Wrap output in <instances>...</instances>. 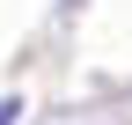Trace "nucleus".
Wrapping results in <instances>:
<instances>
[{
    "label": "nucleus",
    "mask_w": 132,
    "mask_h": 125,
    "mask_svg": "<svg viewBox=\"0 0 132 125\" xmlns=\"http://www.w3.org/2000/svg\"><path fill=\"white\" fill-rule=\"evenodd\" d=\"M7 118H15V103H0V125H7Z\"/></svg>",
    "instance_id": "nucleus-1"
}]
</instances>
